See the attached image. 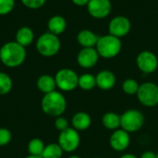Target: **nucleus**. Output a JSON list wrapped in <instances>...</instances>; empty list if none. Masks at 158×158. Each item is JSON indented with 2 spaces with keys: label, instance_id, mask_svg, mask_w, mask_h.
Here are the masks:
<instances>
[{
  "label": "nucleus",
  "instance_id": "obj_1",
  "mask_svg": "<svg viewBox=\"0 0 158 158\" xmlns=\"http://www.w3.org/2000/svg\"><path fill=\"white\" fill-rule=\"evenodd\" d=\"M26 58V49L24 46L15 42H7L0 48V60L7 68H17L20 66Z\"/></svg>",
  "mask_w": 158,
  "mask_h": 158
},
{
  "label": "nucleus",
  "instance_id": "obj_2",
  "mask_svg": "<svg viewBox=\"0 0 158 158\" xmlns=\"http://www.w3.org/2000/svg\"><path fill=\"white\" fill-rule=\"evenodd\" d=\"M41 107L44 114L57 118L66 111L67 101L60 92L54 91L44 95L41 101Z\"/></svg>",
  "mask_w": 158,
  "mask_h": 158
},
{
  "label": "nucleus",
  "instance_id": "obj_3",
  "mask_svg": "<svg viewBox=\"0 0 158 158\" xmlns=\"http://www.w3.org/2000/svg\"><path fill=\"white\" fill-rule=\"evenodd\" d=\"M121 40L111 34L100 36L95 45L100 57L110 59L116 57L121 51Z\"/></svg>",
  "mask_w": 158,
  "mask_h": 158
},
{
  "label": "nucleus",
  "instance_id": "obj_4",
  "mask_svg": "<svg viewBox=\"0 0 158 158\" xmlns=\"http://www.w3.org/2000/svg\"><path fill=\"white\" fill-rule=\"evenodd\" d=\"M61 47V42L57 35L49 31L39 36L36 42V49L40 55L45 57L56 56Z\"/></svg>",
  "mask_w": 158,
  "mask_h": 158
},
{
  "label": "nucleus",
  "instance_id": "obj_5",
  "mask_svg": "<svg viewBox=\"0 0 158 158\" xmlns=\"http://www.w3.org/2000/svg\"><path fill=\"white\" fill-rule=\"evenodd\" d=\"M144 125V116L138 109L126 110L120 116V128L129 133L140 131Z\"/></svg>",
  "mask_w": 158,
  "mask_h": 158
},
{
  "label": "nucleus",
  "instance_id": "obj_6",
  "mask_svg": "<svg viewBox=\"0 0 158 158\" xmlns=\"http://www.w3.org/2000/svg\"><path fill=\"white\" fill-rule=\"evenodd\" d=\"M137 98L139 102L146 107H155L158 105V85L152 81L140 84Z\"/></svg>",
  "mask_w": 158,
  "mask_h": 158
},
{
  "label": "nucleus",
  "instance_id": "obj_7",
  "mask_svg": "<svg viewBox=\"0 0 158 158\" xmlns=\"http://www.w3.org/2000/svg\"><path fill=\"white\" fill-rule=\"evenodd\" d=\"M56 87L63 92H71L78 87L79 76L70 69H61L55 76Z\"/></svg>",
  "mask_w": 158,
  "mask_h": 158
},
{
  "label": "nucleus",
  "instance_id": "obj_8",
  "mask_svg": "<svg viewBox=\"0 0 158 158\" xmlns=\"http://www.w3.org/2000/svg\"><path fill=\"white\" fill-rule=\"evenodd\" d=\"M57 143L66 153H72L76 151L81 143L79 131L73 128H68L67 130L60 131Z\"/></svg>",
  "mask_w": 158,
  "mask_h": 158
},
{
  "label": "nucleus",
  "instance_id": "obj_9",
  "mask_svg": "<svg viewBox=\"0 0 158 158\" xmlns=\"http://www.w3.org/2000/svg\"><path fill=\"white\" fill-rule=\"evenodd\" d=\"M136 65L143 73L152 74L158 68L157 56L151 51H142L136 57Z\"/></svg>",
  "mask_w": 158,
  "mask_h": 158
},
{
  "label": "nucleus",
  "instance_id": "obj_10",
  "mask_svg": "<svg viewBox=\"0 0 158 158\" xmlns=\"http://www.w3.org/2000/svg\"><path fill=\"white\" fill-rule=\"evenodd\" d=\"M131 29V20L125 16H116L114 17L108 24L109 34L116 36L119 39L126 36Z\"/></svg>",
  "mask_w": 158,
  "mask_h": 158
},
{
  "label": "nucleus",
  "instance_id": "obj_11",
  "mask_svg": "<svg viewBox=\"0 0 158 158\" xmlns=\"http://www.w3.org/2000/svg\"><path fill=\"white\" fill-rule=\"evenodd\" d=\"M87 10L90 16L94 19H105L111 13L112 3L110 0H90Z\"/></svg>",
  "mask_w": 158,
  "mask_h": 158
},
{
  "label": "nucleus",
  "instance_id": "obj_12",
  "mask_svg": "<svg viewBox=\"0 0 158 158\" xmlns=\"http://www.w3.org/2000/svg\"><path fill=\"white\" fill-rule=\"evenodd\" d=\"M109 144L111 148L116 152L125 151L131 144L130 133L121 128L114 131L109 138Z\"/></svg>",
  "mask_w": 158,
  "mask_h": 158
},
{
  "label": "nucleus",
  "instance_id": "obj_13",
  "mask_svg": "<svg viewBox=\"0 0 158 158\" xmlns=\"http://www.w3.org/2000/svg\"><path fill=\"white\" fill-rule=\"evenodd\" d=\"M99 57L100 56L95 47H86L78 53L77 63L82 69H91L97 64Z\"/></svg>",
  "mask_w": 158,
  "mask_h": 158
},
{
  "label": "nucleus",
  "instance_id": "obj_14",
  "mask_svg": "<svg viewBox=\"0 0 158 158\" xmlns=\"http://www.w3.org/2000/svg\"><path fill=\"white\" fill-rule=\"evenodd\" d=\"M95 80H96V86L103 91L111 90L112 88H114L117 82L116 75L108 69H104L99 71L95 76Z\"/></svg>",
  "mask_w": 158,
  "mask_h": 158
},
{
  "label": "nucleus",
  "instance_id": "obj_15",
  "mask_svg": "<svg viewBox=\"0 0 158 158\" xmlns=\"http://www.w3.org/2000/svg\"><path fill=\"white\" fill-rule=\"evenodd\" d=\"M99 37L100 36H98L93 31L84 29L79 31V33L77 34V42L81 46H82V48L95 47Z\"/></svg>",
  "mask_w": 158,
  "mask_h": 158
},
{
  "label": "nucleus",
  "instance_id": "obj_16",
  "mask_svg": "<svg viewBox=\"0 0 158 158\" xmlns=\"http://www.w3.org/2000/svg\"><path fill=\"white\" fill-rule=\"evenodd\" d=\"M71 124L73 129H75L78 131H86L90 128L92 124V118L86 112H77L71 118Z\"/></svg>",
  "mask_w": 158,
  "mask_h": 158
},
{
  "label": "nucleus",
  "instance_id": "obj_17",
  "mask_svg": "<svg viewBox=\"0 0 158 158\" xmlns=\"http://www.w3.org/2000/svg\"><path fill=\"white\" fill-rule=\"evenodd\" d=\"M47 29L49 32L58 36L59 34L63 33L66 31L67 21L64 17L59 15H55L49 19L47 22Z\"/></svg>",
  "mask_w": 158,
  "mask_h": 158
},
{
  "label": "nucleus",
  "instance_id": "obj_18",
  "mask_svg": "<svg viewBox=\"0 0 158 158\" xmlns=\"http://www.w3.org/2000/svg\"><path fill=\"white\" fill-rule=\"evenodd\" d=\"M36 85H37L39 91H41L44 94L54 92V91H56V88L55 77L48 75V74L41 75L37 80Z\"/></svg>",
  "mask_w": 158,
  "mask_h": 158
},
{
  "label": "nucleus",
  "instance_id": "obj_19",
  "mask_svg": "<svg viewBox=\"0 0 158 158\" xmlns=\"http://www.w3.org/2000/svg\"><path fill=\"white\" fill-rule=\"evenodd\" d=\"M33 40H34V32L31 30V28L28 26L20 27L16 32V42L24 47L31 45Z\"/></svg>",
  "mask_w": 158,
  "mask_h": 158
},
{
  "label": "nucleus",
  "instance_id": "obj_20",
  "mask_svg": "<svg viewBox=\"0 0 158 158\" xmlns=\"http://www.w3.org/2000/svg\"><path fill=\"white\" fill-rule=\"evenodd\" d=\"M104 127L109 131H116L120 129V116L115 112H106L102 118Z\"/></svg>",
  "mask_w": 158,
  "mask_h": 158
},
{
  "label": "nucleus",
  "instance_id": "obj_21",
  "mask_svg": "<svg viewBox=\"0 0 158 158\" xmlns=\"http://www.w3.org/2000/svg\"><path fill=\"white\" fill-rule=\"evenodd\" d=\"M78 87H80L83 91H91L94 87H96V80L95 76L91 73H84L79 76Z\"/></svg>",
  "mask_w": 158,
  "mask_h": 158
},
{
  "label": "nucleus",
  "instance_id": "obj_22",
  "mask_svg": "<svg viewBox=\"0 0 158 158\" xmlns=\"http://www.w3.org/2000/svg\"><path fill=\"white\" fill-rule=\"evenodd\" d=\"M63 150L58 143H49L45 145L42 157L43 158H61L63 156Z\"/></svg>",
  "mask_w": 158,
  "mask_h": 158
},
{
  "label": "nucleus",
  "instance_id": "obj_23",
  "mask_svg": "<svg viewBox=\"0 0 158 158\" xmlns=\"http://www.w3.org/2000/svg\"><path fill=\"white\" fill-rule=\"evenodd\" d=\"M44 147H45L44 143L41 139L34 138V139L30 141V143L28 144V151H29L30 155L42 156Z\"/></svg>",
  "mask_w": 158,
  "mask_h": 158
},
{
  "label": "nucleus",
  "instance_id": "obj_24",
  "mask_svg": "<svg viewBox=\"0 0 158 158\" xmlns=\"http://www.w3.org/2000/svg\"><path fill=\"white\" fill-rule=\"evenodd\" d=\"M140 84L134 79H126L122 83V90L128 95H135L138 93Z\"/></svg>",
  "mask_w": 158,
  "mask_h": 158
},
{
  "label": "nucleus",
  "instance_id": "obj_25",
  "mask_svg": "<svg viewBox=\"0 0 158 158\" xmlns=\"http://www.w3.org/2000/svg\"><path fill=\"white\" fill-rule=\"evenodd\" d=\"M13 86V82L9 75L5 72H0V94H7Z\"/></svg>",
  "mask_w": 158,
  "mask_h": 158
},
{
  "label": "nucleus",
  "instance_id": "obj_26",
  "mask_svg": "<svg viewBox=\"0 0 158 158\" xmlns=\"http://www.w3.org/2000/svg\"><path fill=\"white\" fill-rule=\"evenodd\" d=\"M15 6V0H0V16L9 14Z\"/></svg>",
  "mask_w": 158,
  "mask_h": 158
},
{
  "label": "nucleus",
  "instance_id": "obj_27",
  "mask_svg": "<svg viewBox=\"0 0 158 158\" xmlns=\"http://www.w3.org/2000/svg\"><path fill=\"white\" fill-rule=\"evenodd\" d=\"M21 3L30 9H39L43 7L46 0H20Z\"/></svg>",
  "mask_w": 158,
  "mask_h": 158
},
{
  "label": "nucleus",
  "instance_id": "obj_28",
  "mask_svg": "<svg viewBox=\"0 0 158 158\" xmlns=\"http://www.w3.org/2000/svg\"><path fill=\"white\" fill-rule=\"evenodd\" d=\"M12 135L8 129L0 128V146H5L8 144L11 141Z\"/></svg>",
  "mask_w": 158,
  "mask_h": 158
},
{
  "label": "nucleus",
  "instance_id": "obj_29",
  "mask_svg": "<svg viewBox=\"0 0 158 158\" xmlns=\"http://www.w3.org/2000/svg\"><path fill=\"white\" fill-rule=\"evenodd\" d=\"M55 127L57 131H63L65 130H67L69 127V121L66 118L60 116V117H57L56 118V120H55Z\"/></svg>",
  "mask_w": 158,
  "mask_h": 158
},
{
  "label": "nucleus",
  "instance_id": "obj_30",
  "mask_svg": "<svg viewBox=\"0 0 158 158\" xmlns=\"http://www.w3.org/2000/svg\"><path fill=\"white\" fill-rule=\"evenodd\" d=\"M140 158H156V154L152 151H146L142 154Z\"/></svg>",
  "mask_w": 158,
  "mask_h": 158
},
{
  "label": "nucleus",
  "instance_id": "obj_31",
  "mask_svg": "<svg viewBox=\"0 0 158 158\" xmlns=\"http://www.w3.org/2000/svg\"><path fill=\"white\" fill-rule=\"evenodd\" d=\"M72 3L76 6H87L89 1L90 0H71Z\"/></svg>",
  "mask_w": 158,
  "mask_h": 158
},
{
  "label": "nucleus",
  "instance_id": "obj_32",
  "mask_svg": "<svg viewBox=\"0 0 158 158\" xmlns=\"http://www.w3.org/2000/svg\"><path fill=\"white\" fill-rule=\"evenodd\" d=\"M119 158H139L137 157L135 155H133V154H124V155H122Z\"/></svg>",
  "mask_w": 158,
  "mask_h": 158
},
{
  "label": "nucleus",
  "instance_id": "obj_33",
  "mask_svg": "<svg viewBox=\"0 0 158 158\" xmlns=\"http://www.w3.org/2000/svg\"><path fill=\"white\" fill-rule=\"evenodd\" d=\"M25 158H43L41 156H32V155H30V156H28L27 157Z\"/></svg>",
  "mask_w": 158,
  "mask_h": 158
},
{
  "label": "nucleus",
  "instance_id": "obj_34",
  "mask_svg": "<svg viewBox=\"0 0 158 158\" xmlns=\"http://www.w3.org/2000/svg\"><path fill=\"white\" fill-rule=\"evenodd\" d=\"M69 158H82V157H81V156H69Z\"/></svg>",
  "mask_w": 158,
  "mask_h": 158
},
{
  "label": "nucleus",
  "instance_id": "obj_35",
  "mask_svg": "<svg viewBox=\"0 0 158 158\" xmlns=\"http://www.w3.org/2000/svg\"><path fill=\"white\" fill-rule=\"evenodd\" d=\"M156 158H158V153H157V154H156Z\"/></svg>",
  "mask_w": 158,
  "mask_h": 158
},
{
  "label": "nucleus",
  "instance_id": "obj_36",
  "mask_svg": "<svg viewBox=\"0 0 158 158\" xmlns=\"http://www.w3.org/2000/svg\"><path fill=\"white\" fill-rule=\"evenodd\" d=\"M94 158H103V157H94Z\"/></svg>",
  "mask_w": 158,
  "mask_h": 158
}]
</instances>
